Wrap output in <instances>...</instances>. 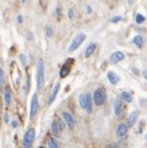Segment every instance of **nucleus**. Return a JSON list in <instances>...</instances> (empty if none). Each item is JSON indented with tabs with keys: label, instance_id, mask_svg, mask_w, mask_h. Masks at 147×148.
<instances>
[{
	"label": "nucleus",
	"instance_id": "f257e3e1",
	"mask_svg": "<svg viewBox=\"0 0 147 148\" xmlns=\"http://www.w3.org/2000/svg\"><path fill=\"white\" fill-rule=\"evenodd\" d=\"M80 107L83 110H86L88 114L93 111V100H92V96L90 93H83L80 96Z\"/></svg>",
	"mask_w": 147,
	"mask_h": 148
},
{
	"label": "nucleus",
	"instance_id": "f03ea898",
	"mask_svg": "<svg viewBox=\"0 0 147 148\" xmlns=\"http://www.w3.org/2000/svg\"><path fill=\"white\" fill-rule=\"evenodd\" d=\"M92 100H93V103H94L97 107H101V105L104 104L106 100H107V92H106V89L103 87L97 88L96 91L93 92Z\"/></svg>",
	"mask_w": 147,
	"mask_h": 148
},
{
	"label": "nucleus",
	"instance_id": "7ed1b4c3",
	"mask_svg": "<svg viewBox=\"0 0 147 148\" xmlns=\"http://www.w3.org/2000/svg\"><path fill=\"white\" fill-rule=\"evenodd\" d=\"M44 62L43 60H39L37 66V88L39 92L44 88Z\"/></svg>",
	"mask_w": 147,
	"mask_h": 148
},
{
	"label": "nucleus",
	"instance_id": "20e7f679",
	"mask_svg": "<svg viewBox=\"0 0 147 148\" xmlns=\"http://www.w3.org/2000/svg\"><path fill=\"white\" fill-rule=\"evenodd\" d=\"M34 137H36V131H34L33 127H31L27 130V132L25 133V137H23V148H31L33 144Z\"/></svg>",
	"mask_w": 147,
	"mask_h": 148
},
{
	"label": "nucleus",
	"instance_id": "39448f33",
	"mask_svg": "<svg viewBox=\"0 0 147 148\" xmlns=\"http://www.w3.org/2000/svg\"><path fill=\"white\" fill-rule=\"evenodd\" d=\"M86 39V34L85 33H79L75 38L72 39V42H71V44H70V47H69V53H71V51H74V50H76L77 48H79L81 44L83 43V40Z\"/></svg>",
	"mask_w": 147,
	"mask_h": 148
},
{
	"label": "nucleus",
	"instance_id": "423d86ee",
	"mask_svg": "<svg viewBox=\"0 0 147 148\" xmlns=\"http://www.w3.org/2000/svg\"><path fill=\"white\" fill-rule=\"evenodd\" d=\"M38 110H39V102H38V97H37V94H33L32 100H31V107H29V119H31V120H33V119H34V116L37 115Z\"/></svg>",
	"mask_w": 147,
	"mask_h": 148
},
{
	"label": "nucleus",
	"instance_id": "0eeeda50",
	"mask_svg": "<svg viewBox=\"0 0 147 148\" xmlns=\"http://www.w3.org/2000/svg\"><path fill=\"white\" fill-rule=\"evenodd\" d=\"M62 119L65 121V124H66V126L70 127V129H72L75 126V119H74V116L69 113V111H62Z\"/></svg>",
	"mask_w": 147,
	"mask_h": 148
},
{
	"label": "nucleus",
	"instance_id": "6e6552de",
	"mask_svg": "<svg viewBox=\"0 0 147 148\" xmlns=\"http://www.w3.org/2000/svg\"><path fill=\"white\" fill-rule=\"evenodd\" d=\"M124 58H125V55L123 51H115L110 56V62L112 64H118V62L124 60Z\"/></svg>",
	"mask_w": 147,
	"mask_h": 148
},
{
	"label": "nucleus",
	"instance_id": "1a4fd4ad",
	"mask_svg": "<svg viewBox=\"0 0 147 148\" xmlns=\"http://www.w3.org/2000/svg\"><path fill=\"white\" fill-rule=\"evenodd\" d=\"M121 113H123V100L120 98H118L115 99V102H114V114L117 116H120Z\"/></svg>",
	"mask_w": 147,
	"mask_h": 148
},
{
	"label": "nucleus",
	"instance_id": "9d476101",
	"mask_svg": "<svg viewBox=\"0 0 147 148\" xmlns=\"http://www.w3.org/2000/svg\"><path fill=\"white\" fill-rule=\"evenodd\" d=\"M128 133V125L125 124H119L117 127V136L118 137H125Z\"/></svg>",
	"mask_w": 147,
	"mask_h": 148
},
{
	"label": "nucleus",
	"instance_id": "9b49d317",
	"mask_svg": "<svg viewBox=\"0 0 147 148\" xmlns=\"http://www.w3.org/2000/svg\"><path fill=\"white\" fill-rule=\"evenodd\" d=\"M59 89H60V83L58 82V83H55V86H54V88H53V91H51L50 96H49V98H48V103H49V104H51V103L54 102V99H55V97H57Z\"/></svg>",
	"mask_w": 147,
	"mask_h": 148
},
{
	"label": "nucleus",
	"instance_id": "f8f14e48",
	"mask_svg": "<svg viewBox=\"0 0 147 148\" xmlns=\"http://www.w3.org/2000/svg\"><path fill=\"white\" fill-rule=\"evenodd\" d=\"M96 49H97V44L96 43L88 44V47H87L86 50H85V58H90V56H92V54L96 51Z\"/></svg>",
	"mask_w": 147,
	"mask_h": 148
},
{
	"label": "nucleus",
	"instance_id": "ddd939ff",
	"mask_svg": "<svg viewBox=\"0 0 147 148\" xmlns=\"http://www.w3.org/2000/svg\"><path fill=\"white\" fill-rule=\"evenodd\" d=\"M107 77H108V80H109V82L112 83V84H117V83L119 82V76L113 71H108Z\"/></svg>",
	"mask_w": 147,
	"mask_h": 148
},
{
	"label": "nucleus",
	"instance_id": "4468645a",
	"mask_svg": "<svg viewBox=\"0 0 147 148\" xmlns=\"http://www.w3.org/2000/svg\"><path fill=\"white\" fill-rule=\"evenodd\" d=\"M137 116H139V113H137V111H132V113H131L130 115H129V122H128V126L129 127H132L134 126V125H135V122L136 121H137Z\"/></svg>",
	"mask_w": 147,
	"mask_h": 148
},
{
	"label": "nucleus",
	"instance_id": "2eb2a0df",
	"mask_svg": "<svg viewBox=\"0 0 147 148\" xmlns=\"http://www.w3.org/2000/svg\"><path fill=\"white\" fill-rule=\"evenodd\" d=\"M50 130H51V132H53V135H55V136H58V135L60 133L61 129H60V126H59V121H58V120H53L51 126H50Z\"/></svg>",
	"mask_w": 147,
	"mask_h": 148
},
{
	"label": "nucleus",
	"instance_id": "dca6fc26",
	"mask_svg": "<svg viewBox=\"0 0 147 148\" xmlns=\"http://www.w3.org/2000/svg\"><path fill=\"white\" fill-rule=\"evenodd\" d=\"M132 43L135 44L136 47H139V48H142L143 47V44H145V40H143V37H142L141 34H137L132 39Z\"/></svg>",
	"mask_w": 147,
	"mask_h": 148
},
{
	"label": "nucleus",
	"instance_id": "f3484780",
	"mask_svg": "<svg viewBox=\"0 0 147 148\" xmlns=\"http://www.w3.org/2000/svg\"><path fill=\"white\" fill-rule=\"evenodd\" d=\"M4 99H5V104L10 105V103H11V89H10V87H5V89H4Z\"/></svg>",
	"mask_w": 147,
	"mask_h": 148
},
{
	"label": "nucleus",
	"instance_id": "a211bd4d",
	"mask_svg": "<svg viewBox=\"0 0 147 148\" xmlns=\"http://www.w3.org/2000/svg\"><path fill=\"white\" fill-rule=\"evenodd\" d=\"M120 99L121 100H124V102H128V103H130V102H132V96H131L130 92H121V94H120Z\"/></svg>",
	"mask_w": 147,
	"mask_h": 148
},
{
	"label": "nucleus",
	"instance_id": "6ab92c4d",
	"mask_svg": "<svg viewBox=\"0 0 147 148\" xmlns=\"http://www.w3.org/2000/svg\"><path fill=\"white\" fill-rule=\"evenodd\" d=\"M69 72H70L69 64H65V65L61 67V70H60V77H61V78H65V77L69 75Z\"/></svg>",
	"mask_w": 147,
	"mask_h": 148
},
{
	"label": "nucleus",
	"instance_id": "aec40b11",
	"mask_svg": "<svg viewBox=\"0 0 147 148\" xmlns=\"http://www.w3.org/2000/svg\"><path fill=\"white\" fill-rule=\"evenodd\" d=\"M48 148H60L59 143L54 137H49L48 138Z\"/></svg>",
	"mask_w": 147,
	"mask_h": 148
},
{
	"label": "nucleus",
	"instance_id": "412c9836",
	"mask_svg": "<svg viewBox=\"0 0 147 148\" xmlns=\"http://www.w3.org/2000/svg\"><path fill=\"white\" fill-rule=\"evenodd\" d=\"M145 20H146V18H145V16H143V15H141V14H137V15H136V17H135V21H136V23H137V25H142V23L145 22Z\"/></svg>",
	"mask_w": 147,
	"mask_h": 148
},
{
	"label": "nucleus",
	"instance_id": "4be33fe9",
	"mask_svg": "<svg viewBox=\"0 0 147 148\" xmlns=\"http://www.w3.org/2000/svg\"><path fill=\"white\" fill-rule=\"evenodd\" d=\"M53 34H54L53 27H51V26H47V27H45V36H47V37H51Z\"/></svg>",
	"mask_w": 147,
	"mask_h": 148
},
{
	"label": "nucleus",
	"instance_id": "5701e85b",
	"mask_svg": "<svg viewBox=\"0 0 147 148\" xmlns=\"http://www.w3.org/2000/svg\"><path fill=\"white\" fill-rule=\"evenodd\" d=\"M4 82H5V76H4V71H3V69L0 67V84H3Z\"/></svg>",
	"mask_w": 147,
	"mask_h": 148
},
{
	"label": "nucleus",
	"instance_id": "b1692460",
	"mask_svg": "<svg viewBox=\"0 0 147 148\" xmlns=\"http://www.w3.org/2000/svg\"><path fill=\"white\" fill-rule=\"evenodd\" d=\"M55 15H57L58 18L61 17V7H60V6H58L57 9H55Z\"/></svg>",
	"mask_w": 147,
	"mask_h": 148
},
{
	"label": "nucleus",
	"instance_id": "393cba45",
	"mask_svg": "<svg viewBox=\"0 0 147 148\" xmlns=\"http://www.w3.org/2000/svg\"><path fill=\"white\" fill-rule=\"evenodd\" d=\"M121 20H123V17H121V16H114L110 21L113 22V23H117V22H120Z\"/></svg>",
	"mask_w": 147,
	"mask_h": 148
},
{
	"label": "nucleus",
	"instance_id": "a878e982",
	"mask_svg": "<svg viewBox=\"0 0 147 148\" xmlns=\"http://www.w3.org/2000/svg\"><path fill=\"white\" fill-rule=\"evenodd\" d=\"M16 21H17L18 25H22V23H23V16H22V15H17V16H16Z\"/></svg>",
	"mask_w": 147,
	"mask_h": 148
},
{
	"label": "nucleus",
	"instance_id": "bb28decb",
	"mask_svg": "<svg viewBox=\"0 0 147 148\" xmlns=\"http://www.w3.org/2000/svg\"><path fill=\"white\" fill-rule=\"evenodd\" d=\"M68 17L70 20H72L74 18V9H69L68 10Z\"/></svg>",
	"mask_w": 147,
	"mask_h": 148
},
{
	"label": "nucleus",
	"instance_id": "cd10ccee",
	"mask_svg": "<svg viewBox=\"0 0 147 148\" xmlns=\"http://www.w3.org/2000/svg\"><path fill=\"white\" fill-rule=\"evenodd\" d=\"M86 12H87V14H92V12H93V10H92V6H91V5L86 6Z\"/></svg>",
	"mask_w": 147,
	"mask_h": 148
},
{
	"label": "nucleus",
	"instance_id": "c85d7f7f",
	"mask_svg": "<svg viewBox=\"0 0 147 148\" xmlns=\"http://www.w3.org/2000/svg\"><path fill=\"white\" fill-rule=\"evenodd\" d=\"M20 59H21V62H22V64H26V56H25V54L20 55Z\"/></svg>",
	"mask_w": 147,
	"mask_h": 148
},
{
	"label": "nucleus",
	"instance_id": "c756f323",
	"mask_svg": "<svg viewBox=\"0 0 147 148\" xmlns=\"http://www.w3.org/2000/svg\"><path fill=\"white\" fill-rule=\"evenodd\" d=\"M4 121H5L6 124L9 122V115H7V114H5V115H4Z\"/></svg>",
	"mask_w": 147,
	"mask_h": 148
},
{
	"label": "nucleus",
	"instance_id": "7c9ffc66",
	"mask_svg": "<svg viewBox=\"0 0 147 148\" xmlns=\"http://www.w3.org/2000/svg\"><path fill=\"white\" fill-rule=\"evenodd\" d=\"M17 125H18V124H17V121H16V120L12 121V122H11V126H12V127H17Z\"/></svg>",
	"mask_w": 147,
	"mask_h": 148
},
{
	"label": "nucleus",
	"instance_id": "2f4dec72",
	"mask_svg": "<svg viewBox=\"0 0 147 148\" xmlns=\"http://www.w3.org/2000/svg\"><path fill=\"white\" fill-rule=\"evenodd\" d=\"M132 71H134V73H135V75H139V70H136V69H132Z\"/></svg>",
	"mask_w": 147,
	"mask_h": 148
},
{
	"label": "nucleus",
	"instance_id": "473e14b6",
	"mask_svg": "<svg viewBox=\"0 0 147 148\" xmlns=\"http://www.w3.org/2000/svg\"><path fill=\"white\" fill-rule=\"evenodd\" d=\"M128 3H129V4H132V3H134V0H128Z\"/></svg>",
	"mask_w": 147,
	"mask_h": 148
},
{
	"label": "nucleus",
	"instance_id": "72a5a7b5",
	"mask_svg": "<svg viewBox=\"0 0 147 148\" xmlns=\"http://www.w3.org/2000/svg\"><path fill=\"white\" fill-rule=\"evenodd\" d=\"M26 1H27V0H21V3H22V4H26Z\"/></svg>",
	"mask_w": 147,
	"mask_h": 148
}]
</instances>
